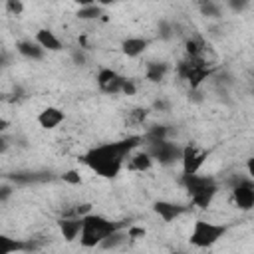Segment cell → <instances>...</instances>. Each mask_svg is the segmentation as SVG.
I'll return each mask as SVG.
<instances>
[{
	"mask_svg": "<svg viewBox=\"0 0 254 254\" xmlns=\"http://www.w3.org/2000/svg\"><path fill=\"white\" fill-rule=\"evenodd\" d=\"M141 141H143V137L131 135V137L121 139V141H109V143L95 145L83 155V163L93 173H97L99 177L113 179L125 167V161H127L129 153L133 149H137Z\"/></svg>",
	"mask_w": 254,
	"mask_h": 254,
	"instance_id": "6da1fadb",
	"label": "cell"
},
{
	"mask_svg": "<svg viewBox=\"0 0 254 254\" xmlns=\"http://www.w3.org/2000/svg\"><path fill=\"white\" fill-rule=\"evenodd\" d=\"M181 183H183L185 190L189 192L190 202L194 206H198V208H206L212 202V198H214V194L218 190L216 181L210 175H200V171L198 173H190V175H183Z\"/></svg>",
	"mask_w": 254,
	"mask_h": 254,
	"instance_id": "7a4b0ae2",
	"label": "cell"
},
{
	"mask_svg": "<svg viewBox=\"0 0 254 254\" xmlns=\"http://www.w3.org/2000/svg\"><path fill=\"white\" fill-rule=\"evenodd\" d=\"M119 224H115L113 220L101 216V214H83L81 216V230H79V244L83 248H95L99 246V242L117 228Z\"/></svg>",
	"mask_w": 254,
	"mask_h": 254,
	"instance_id": "3957f363",
	"label": "cell"
},
{
	"mask_svg": "<svg viewBox=\"0 0 254 254\" xmlns=\"http://www.w3.org/2000/svg\"><path fill=\"white\" fill-rule=\"evenodd\" d=\"M226 224H216L210 220H196L190 230V242L198 248H208L216 244L226 234Z\"/></svg>",
	"mask_w": 254,
	"mask_h": 254,
	"instance_id": "277c9868",
	"label": "cell"
},
{
	"mask_svg": "<svg viewBox=\"0 0 254 254\" xmlns=\"http://www.w3.org/2000/svg\"><path fill=\"white\" fill-rule=\"evenodd\" d=\"M153 161H157L159 165H175V163H181V151L183 147L169 141V139H159V141H151L147 143V149H145Z\"/></svg>",
	"mask_w": 254,
	"mask_h": 254,
	"instance_id": "5b68a950",
	"label": "cell"
},
{
	"mask_svg": "<svg viewBox=\"0 0 254 254\" xmlns=\"http://www.w3.org/2000/svg\"><path fill=\"white\" fill-rule=\"evenodd\" d=\"M230 185H232L234 204L240 210H252V206H254V183H252V179L248 175L246 177H234Z\"/></svg>",
	"mask_w": 254,
	"mask_h": 254,
	"instance_id": "8992f818",
	"label": "cell"
},
{
	"mask_svg": "<svg viewBox=\"0 0 254 254\" xmlns=\"http://www.w3.org/2000/svg\"><path fill=\"white\" fill-rule=\"evenodd\" d=\"M208 159V151L200 149L192 143L185 145L181 151V165H183V175H190V173H198L202 169V165Z\"/></svg>",
	"mask_w": 254,
	"mask_h": 254,
	"instance_id": "52a82bcc",
	"label": "cell"
},
{
	"mask_svg": "<svg viewBox=\"0 0 254 254\" xmlns=\"http://www.w3.org/2000/svg\"><path fill=\"white\" fill-rule=\"evenodd\" d=\"M153 210L159 214L161 220L173 222V220H177V218L187 210V206L177 204V202H171V200H157V202L153 204Z\"/></svg>",
	"mask_w": 254,
	"mask_h": 254,
	"instance_id": "ba28073f",
	"label": "cell"
},
{
	"mask_svg": "<svg viewBox=\"0 0 254 254\" xmlns=\"http://www.w3.org/2000/svg\"><path fill=\"white\" fill-rule=\"evenodd\" d=\"M147 48H149V40L141 38V36H131V38H125L121 42V52L127 58H139L145 54Z\"/></svg>",
	"mask_w": 254,
	"mask_h": 254,
	"instance_id": "9c48e42d",
	"label": "cell"
},
{
	"mask_svg": "<svg viewBox=\"0 0 254 254\" xmlns=\"http://www.w3.org/2000/svg\"><path fill=\"white\" fill-rule=\"evenodd\" d=\"M64 119H65V115L60 107H44L38 113V125L44 129H56Z\"/></svg>",
	"mask_w": 254,
	"mask_h": 254,
	"instance_id": "30bf717a",
	"label": "cell"
},
{
	"mask_svg": "<svg viewBox=\"0 0 254 254\" xmlns=\"http://www.w3.org/2000/svg\"><path fill=\"white\" fill-rule=\"evenodd\" d=\"M58 226H60V232H62L64 240L71 242V240H75V238L79 236V230H81V216H64V218L58 222Z\"/></svg>",
	"mask_w": 254,
	"mask_h": 254,
	"instance_id": "8fae6325",
	"label": "cell"
},
{
	"mask_svg": "<svg viewBox=\"0 0 254 254\" xmlns=\"http://www.w3.org/2000/svg\"><path fill=\"white\" fill-rule=\"evenodd\" d=\"M125 165L131 169V171H137V173H145V171H149L151 169V165H153V159H151V155L147 153V151H137V153H129V157H127V161H125Z\"/></svg>",
	"mask_w": 254,
	"mask_h": 254,
	"instance_id": "7c38bea8",
	"label": "cell"
},
{
	"mask_svg": "<svg viewBox=\"0 0 254 254\" xmlns=\"http://www.w3.org/2000/svg\"><path fill=\"white\" fill-rule=\"evenodd\" d=\"M36 42H38L46 52H60V50L64 48L62 42H60V38H58L52 30H48V28H42V30L36 32Z\"/></svg>",
	"mask_w": 254,
	"mask_h": 254,
	"instance_id": "4fadbf2b",
	"label": "cell"
},
{
	"mask_svg": "<svg viewBox=\"0 0 254 254\" xmlns=\"http://www.w3.org/2000/svg\"><path fill=\"white\" fill-rule=\"evenodd\" d=\"M16 50H18V54L20 56H24V58H28V60H42L44 58V54H46V50L34 40H22V42H18L16 44Z\"/></svg>",
	"mask_w": 254,
	"mask_h": 254,
	"instance_id": "5bb4252c",
	"label": "cell"
},
{
	"mask_svg": "<svg viewBox=\"0 0 254 254\" xmlns=\"http://www.w3.org/2000/svg\"><path fill=\"white\" fill-rule=\"evenodd\" d=\"M127 238H129L127 230H123L121 226H117L113 232H109V234L99 242V248H103V250H115V248L123 246V244L127 242Z\"/></svg>",
	"mask_w": 254,
	"mask_h": 254,
	"instance_id": "9a60e30c",
	"label": "cell"
},
{
	"mask_svg": "<svg viewBox=\"0 0 254 254\" xmlns=\"http://www.w3.org/2000/svg\"><path fill=\"white\" fill-rule=\"evenodd\" d=\"M169 69L171 67L165 62H149L145 65V77L149 81H161V79H165V75L169 73Z\"/></svg>",
	"mask_w": 254,
	"mask_h": 254,
	"instance_id": "2e32d148",
	"label": "cell"
},
{
	"mask_svg": "<svg viewBox=\"0 0 254 254\" xmlns=\"http://www.w3.org/2000/svg\"><path fill=\"white\" fill-rule=\"evenodd\" d=\"M28 248H30V244L20 242L16 238H10L6 234H0V254H10L16 250H28Z\"/></svg>",
	"mask_w": 254,
	"mask_h": 254,
	"instance_id": "e0dca14e",
	"label": "cell"
},
{
	"mask_svg": "<svg viewBox=\"0 0 254 254\" xmlns=\"http://www.w3.org/2000/svg\"><path fill=\"white\" fill-rule=\"evenodd\" d=\"M198 10H200V14L206 16V18H220V16H222V8H220V4L214 2V0H200V2H198Z\"/></svg>",
	"mask_w": 254,
	"mask_h": 254,
	"instance_id": "ac0fdd59",
	"label": "cell"
},
{
	"mask_svg": "<svg viewBox=\"0 0 254 254\" xmlns=\"http://www.w3.org/2000/svg\"><path fill=\"white\" fill-rule=\"evenodd\" d=\"M185 52H187V56H202L204 42L200 38H196V36H190V38L185 40Z\"/></svg>",
	"mask_w": 254,
	"mask_h": 254,
	"instance_id": "d6986e66",
	"label": "cell"
},
{
	"mask_svg": "<svg viewBox=\"0 0 254 254\" xmlns=\"http://www.w3.org/2000/svg\"><path fill=\"white\" fill-rule=\"evenodd\" d=\"M101 16V6L95 2V4H89V6H79L77 10V18L79 20H95Z\"/></svg>",
	"mask_w": 254,
	"mask_h": 254,
	"instance_id": "ffe728a7",
	"label": "cell"
},
{
	"mask_svg": "<svg viewBox=\"0 0 254 254\" xmlns=\"http://www.w3.org/2000/svg\"><path fill=\"white\" fill-rule=\"evenodd\" d=\"M167 135H169V129L165 127V125H153V127H149L147 129V133H145V141L147 143H151V141H159V139H167Z\"/></svg>",
	"mask_w": 254,
	"mask_h": 254,
	"instance_id": "44dd1931",
	"label": "cell"
},
{
	"mask_svg": "<svg viewBox=\"0 0 254 254\" xmlns=\"http://www.w3.org/2000/svg\"><path fill=\"white\" fill-rule=\"evenodd\" d=\"M119 73L115 71V69H111V67H101L99 71H97V85H99V89H103L113 77H117Z\"/></svg>",
	"mask_w": 254,
	"mask_h": 254,
	"instance_id": "7402d4cb",
	"label": "cell"
},
{
	"mask_svg": "<svg viewBox=\"0 0 254 254\" xmlns=\"http://www.w3.org/2000/svg\"><path fill=\"white\" fill-rule=\"evenodd\" d=\"M173 36H175V26H173L171 22H167V20H161V22H159V38L171 40Z\"/></svg>",
	"mask_w": 254,
	"mask_h": 254,
	"instance_id": "603a6c76",
	"label": "cell"
},
{
	"mask_svg": "<svg viewBox=\"0 0 254 254\" xmlns=\"http://www.w3.org/2000/svg\"><path fill=\"white\" fill-rule=\"evenodd\" d=\"M147 117V109H133L129 111V123L131 125H141Z\"/></svg>",
	"mask_w": 254,
	"mask_h": 254,
	"instance_id": "cb8c5ba5",
	"label": "cell"
},
{
	"mask_svg": "<svg viewBox=\"0 0 254 254\" xmlns=\"http://www.w3.org/2000/svg\"><path fill=\"white\" fill-rule=\"evenodd\" d=\"M6 10L14 16H20L24 10V4H22V0H6Z\"/></svg>",
	"mask_w": 254,
	"mask_h": 254,
	"instance_id": "d4e9b609",
	"label": "cell"
},
{
	"mask_svg": "<svg viewBox=\"0 0 254 254\" xmlns=\"http://www.w3.org/2000/svg\"><path fill=\"white\" fill-rule=\"evenodd\" d=\"M12 192H14V187L8 185V183H2L0 185V202H6L12 196Z\"/></svg>",
	"mask_w": 254,
	"mask_h": 254,
	"instance_id": "484cf974",
	"label": "cell"
},
{
	"mask_svg": "<svg viewBox=\"0 0 254 254\" xmlns=\"http://www.w3.org/2000/svg\"><path fill=\"white\" fill-rule=\"evenodd\" d=\"M248 2L250 0H226V4L230 6V10H234V12H242L248 6Z\"/></svg>",
	"mask_w": 254,
	"mask_h": 254,
	"instance_id": "4316f807",
	"label": "cell"
},
{
	"mask_svg": "<svg viewBox=\"0 0 254 254\" xmlns=\"http://www.w3.org/2000/svg\"><path fill=\"white\" fill-rule=\"evenodd\" d=\"M64 181L65 183H71V185H77L81 181V177H79L77 171H67V173H64Z\"/></svg>",
	"mask_w": 254,
	"mask_h": 254,
	"instance_id": "83f0119b",
	"label": "cell"
},
{
	"mask_svg": "<svg viewBox=\"0 0 254 254\" xmlns=\"http://www.w3.org/2000/svg\"><path fill=\"white\" fill-rule=\"evenodd\" d=\"M71 58H73V62H75L77 65H83V64H85V54H83L81 50H75V52L71 54Z\"/></svg>",
	"mask_w": 254,
	"mask_h": 254,
	"instance_id": "f1b7e54d",
	"label": "cell"
},
{
	"mask_svg": "<svg viewBox=\"0 0 254 254\" xmlns=\"http://www.w3.org/2000/svg\"><path fill=\"white\" fill-rule=\"evenodd\" d=\"M127 234H129V238H139V236H145V230L143 228H129Z\"/></svg>",
	"mask_w": 254,
	"mask_h": 254,
	"instance_id": "f546056e",
	"label": "cell"
},
{
	"mask_svg": "<svg viewBox=\"0 0 254 254\" xmlns=\"http://www.w3.org/2000/svg\"><path fill=\"white\" fill-rule=\"evenodd\" d=\"M169 105H167V101H163V99H157L155 101V109H167Z\"/></svg>",
	"mask_w": 254,
	"mask_h": 254,
	"instance_id": "4dcf8cb0",
	"label": "cell"
},
{
	"mask_svg": "<svg viewBox=\"0 0 254 254\" xmlns=\"http://www.w3.org/2000/svg\"><path fill=\"white\" fill-rule=\"evenodd\" d=\"M75 4H79V6H89V4H95V0H73Z\"/></svg>",
	"mask_w": 254,
	"mask_h": 254,
	"instance_id": "1f68e13d",
	"label": "cell"
},
{
	"mask_svg": "<svg viewBox=\"0 0 254 254\" xmlns=\"http://www.w3.org/2000/svg\"><path fill=\"white\" fill-rule=\"evenodd\" d=\"M99 6H107V4H113V2H117V0H95Z\"/></svg>",
	"mask_w": 254,
	"mask_h": 254,
	"instance_id": "d6a6232c",
	"label": "cell"
},
{
	"mask_svg": "<svg viewBox=\"0 0 254 254\" xmlns=\"http://www.w3.org/2000/svg\"><path fill=\"white\" fill-rule=\"evenodd\" d=\"M4 127H6V121H4V119H0V133L4 131Z\"/></svg>",
	"mask_w": 254,
	"mask_h": 254,
	"instance_id": "836d02e7",
	"label": "cell"
}]
</instances>
